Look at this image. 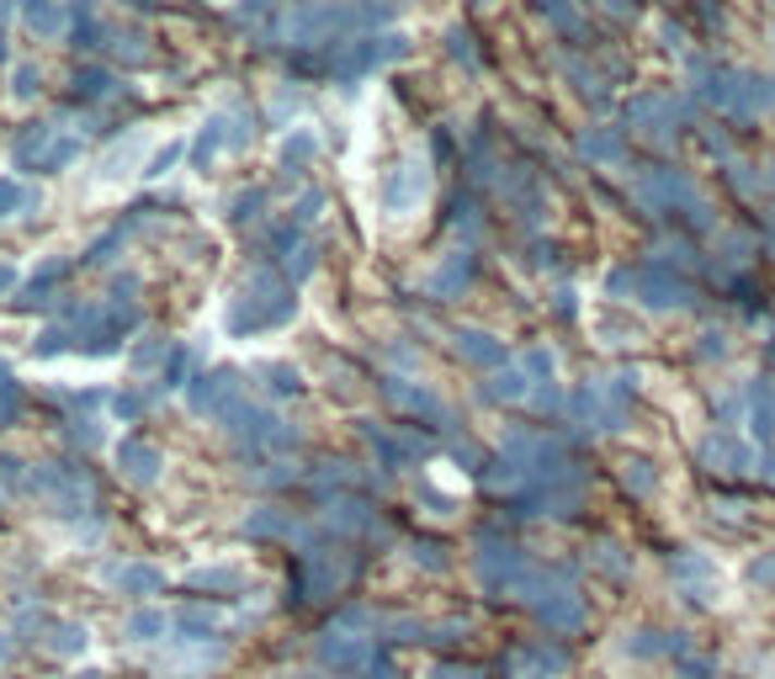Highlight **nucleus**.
Returning <instances> with one entry per match:
<instances>
[{"mask_svg": "<svg viewBox=\"0 0 775 679\" xmlns=\"http://www.w3.org/2000/svg\"><path fill=\"white\" fill-rule=\"evenodd\" d=\"M298 314V298L277 271H255V277L229 298V329L234 335H261V329H282Z\"/></svg>", "mask_w": 775, "mask_h": 679, "instance_id": "nucleus-1", "label": "nucleus"}, {"mask_svg": "<svg viewBox=\"0 0 775 679\" xmlns=\"http://www.w3.org/2000/svg\"><path fill=\"white\" fill-rule=\"evenodd\" d=\"M425 192H431V170H425V160H404L399 170H388L383 186H377V197H383L388 213H414V207L425 202Z\"/></svg>", "mask_w": 775, "mask_h": 679, "instance_id": "nucleus-2", "label": "nucleus"}, {"mask_svg": "<svg viewBox=\"0 0 775 679\" xmlns=\"http://www.w3.org/2000/svg\"><path fill=\"white\" fill-rule=\"evenodd\" d=\"M234 403H245V383L234 372H213V377H192V409L197 414H229Z\"/></svg>", "mask_w": 775, "mask_h": 679, "instance_id": "nucleus-3", "label": "nucleus"}, {"mask_svg": "<svg viewBox=\"0 0 775 679\" xmlns=\"http://www.w3.org/2000/svg\"><path fill=\"white\" fill-rule=\"evenodd\" d=\"M245 118H234V112H213V118L203 122V133L192 138V155H197V165L218 160L223 149H234V144H245Z\"/></svg>", "mask_w": 775, "mask_h": 679, "instance_id": "nucleus-4", "label": "nucleus"}, {"mask_svg": "<svg viewBox=\"0 0 775 679\" xmlns=\"http://www.w3.org/2000/svg\"><path fill=\"white\" fill-rule=\"evenodd\" d=\"M144 160H149V133H133L128 144L107 149L101 165H96V186H118L128 175H144Z\"/></svg>", "mask_w": 775, "mask_h": 679, "instance_id": "nucleus-5", "label": "nucleus"}, {"mask_svg": "<svg viewBox=\"0 0 775 679\" xmlns=\"http://www.w3.org/2000/svg\"><path fill=\"white\" fill-rule=\"evenodd\" d=\"M319 658L340 675H356V669H372V638H351V632H329L319 642Z\"/></svg>", "mask_w": 775, "mask_h": 679, "instance_id": "nucleus-6", "label": "nucleus"}, {"mask_svg": "<svg viewBox=\"0 0 775 679\" xmlns=\"http://www.w3.org/2000/svg\"><path fill=\"white\" fill-rule=\"evenodd\" d=\"M118 468H123L133 483H155V478H160V468H165V457L149 446V440L123 436V440H118Z\"/></svg>", "mask_w": 775, "mask_h": 679, "instance_id": "nucleus-7", "label": "nucleus"}, {"mask_svg": "<svg viewBox=\"0 0 775 679\" xmlns=\"http://www.w3.org/2000/svg\"><path fill=\"white\" fill-rule=\"evenodd\" d=\"M346 579V562L340 558H325V553H308L303 558V595H335V584Z\"/></svg>", "mask_w": 775, "mask_h": 679, "instance_id": "nucleus-8", "label": "nucleus"}, {"mask_svg": "<svg viewBox=\"0 0 775 679\" xmlns=\"http://www.w3.org/2000/svg\"><path fill=\"white\" fill-rule=\"evenodd\" d=\"M383 393H388V399L399 403V409H409V414H425V420H436V425H447V409H441V403L431 399L425 388H409L404 377H388V388H383Z\"/></svg>", "mask_w": 775, "mask_h": 679, "instance_id": "nucleus-9", "label": "nucleus"}, {"mask_svg": "<svg viewBox=\"0 0 775 679\" xmlns=\"http://www.w3.org/2000/svg\"><path fill=\"white\" fill-rule=\"evenodd\" d=\"M22 22H27V33L43 43H53V38H64V27L75 22V11H64V5H27L22 11Z\"/></svg>", "mask_w": 775, "mask_h": 679, "instance_id": "nucleus-10", "label": "nucleus"}, {"mask_svg": "<svg viewBox=\"0 0 775 679\" xmlns=\"http://www.w3.org/2000/svg\"><path fill=\"white\" fill-rule=\"evenodd\" d=\"M457 356L473 361V366H499V361H505V345H499L494 335H484V329H462V335H457Z\"/></svg>", "mask_w": 775, "mask_h": 679, "instance_id": "nucleus-11", "label": "nucleus"}, {"mask_svg": "<svg viewBox=\"0 0 775 679\" xmlns=\"http://www.w3.org/2000/svg\"><path fill=\"white\" fill-rule=\"evenodd\" d=\"M118 590H128V595H160V568H149V562H123V568H112L107 573Z\"/></svg>", "mask_w": 775, "mask_h": 679, "instance_id": "nucleus-12", "label": "nucleus"}, {"mask_svg": "<svg viewBox=\"0 0 775 679\" xmlns=\"http://www.w3.org/2000/svg\"><path fill=\"white\" fill-rule=\"evenodd\" d=\"M165 632H170V616H165L160 605H138L123 621V638H133V642H160Z\"/></svg>", "mask_w": 775, "mask_h": 679, "instance_id": "nucleus-13", "label": "nucleus"}, {"mask_svg": "<svg viewBox=\"0 0 775 679\" xmlns=\"http://www.w3.org/2000/svg\"><path fill=\"white\" fill-rule=\"evenodd\" d=\"M48 632H53L48 647H53L59 658H81L85 647H90V632H85L81 621H48Z\"/></svg>", "mask_w": 775, "mask_h": 679, "instance_id": "nucleus-14", "label": "nucleus"}, {"mask_svg": "<svg viewBox=\"0 0 775 679\" xmlns=\"http://www.w3.org/2000/svg\"><path fill=\"white\" fill-rule=\"evenodd\" d=\"M165 361H170V340H160V335H138V345L128 351L133 372H155V366L165 372Z\"/></svg>", "mask_w": 775, "mask_h": 679, "instance_id": "nucleus-15", "label": "nucleus"}, {"mask_svg": "<svg viewBox=\"0 0 775 679\" xmlns=\"http://www.w3.org/2000/svg\"><path fill=\"white\" fill-rule=\"evenodd\" d=\"M38 202V192L22 181V175H0V218H16V213H27Z\"/></svg>", "mask_w": 775, "mask_h": 679, "instance_id": "nucleus-16", "label": "nucleus"}, {"mask_svg": "<svg viewBox=\"0 0 775 679\" xmlns=\"http://www.w3.org/2000/svg\"><path fill=\"white\" fill-rule=\"evenodd\" d=\"M314 155H319V138H314L308 128H292V133L282 138V165L287 170H303Z\"/></svg>", "mask_w": 775, "mask_h": 679, "instance_id": "nucleus-17", "label": "nucleus"}, {"mask_svg": "<svg viewBox=\"0 0 775 679\" xmlns=\"http://www.w3.org/2000/svg\"><path fill=\"white\" fill-rule=\"evenodd\" d=\"M170 627H181L192 642H207V632H218V616H213V610H203V605H186L181 616H170Z\"/></svg>", "mask_w": 775, "mask_h": 679, "instance_id": "nucleus-18", "label": "nucleus"}, {"mask_svg": "<svg viewBox=\"0 0 775 679\" xmlns=\"http://www.w3.org/2000/svg\"><path fill=\"white\" fill-rule=\"evenodd\" d=\"M240 579H245V568H240V562H213V568H197V573H192V584H197V590H234Z\"/></svg>", "mask_w": 775, "mask_h": 679, "instance_id": "nucleus-19", "label": "nucleus"}, {"mask_svg": "<svg viewBox=\"0 0 775 679\" xmlns=\"http://www.w3.org/2000/svg\"><path fill=\"white\" fill-rule=\"evenodd\" d=\"M329 525H340V531H367L372 510L362 499H335V505H329Z\"/></svg>", "mask_w": 775, "mask_h": 679, "instance_id": "nucleus-20", "label": "nucleus"}, {"mask_svg": "<svg viewBox=\"0 0 775 679\" xmlns=\"http://www.w3.org/2000/svg\"><path fill=\"white\" fill-rule=\"evenodd\" d=\"M245 531H250V536H287V542L298 536V525H292L282 510H255V516L245 520Z\"/></svg>", "mask_w": 775, "mask_h": 679, "instance_id": "nucleus-21", "label": "nucleus"}, {"mask_svg": "<svg viewBox=\"0 0 775 679\" xmlns=\"http://www.w3.org/2000/svg\"><path fill=\"white\" fill-rule=\"evenodd\" d=\"M112 90H118V81H112L107 70H75V96L101 101V96H112Z\"/></svg>", "mask_w": 775, "mask_h": 679, "instance_id": "nucleus-22", "label": "nucleus"}, {"mask_svg": "<svg viewBox=\"0 0 775 679\" xmlns=\"http://www.w3.org/2000/svg\"><path fill=\"white\" fill-rule=\"evenodd\" d=\"M468 271H473V260H468V255L457 250L447 266H441V271L431 277V292H451V287H462V281H468Z\"/></svg>", "mask_w": 775, "mask_h": 679, "instance_id": "nucleus-23", "label": "nucleus"}, {"mask_svg": "<svg viewBox=\"0 0 775 679\" xmlns=\"http://www.w3.org/2000/svg\"><path fill=\"white\" fill-rule=\"evenodd\" d=\"M186 155V138H170V144H160V149H149V160H144V175L155 181V175H165L170 165Z\"/></svg>", "mask_w": 775, "mask_h": 679, "instance_id": "nucleus-24", "label": "nucleus"}, {"mask_svg": "<svg viewBox=\"0 0 775 679\" xmlns=\"http://www.w3.org/2000/svg\"><path fill=\"white\" fill-rule=\"evenodd\" d=\"M489 393L494 399H521V393H526V377H521V372H499L489 383Z\"/></svg>", "mask_w": 775, "mask_h": 679, "instance_id": "nucleus-25", "label": "nucleus"}, {"mask_svg": "<svg viewBox=\"0 0 775 679\" xmlns=\"http://www.w3.org/2000/svg\"><path fill=\"white\" fill-rule=\"evenodd\" d=\"M16 409H22L16 383H5V377H0V425H11V420H16Z\"/></svg>", "mask_w": 775, "mask_h": 679, "instance_id": "nucleus-26", "label": "nucleus"}, {"mask_svg": "<svg viewBox=\"0 0 775 679\" xmlns=\"http://www.w3.org/2000/svg\"><path fill=\"white\" fill-rule=\"evenodd\" d=\"M112 414H118V420H138V414H144V393H118V399H112Z\"/></svg>", "mask_w": 775, "mask_h": 679, "instance_id": "nucleus-27", "label": "nucleus"}, {"mask_svg": "<svg viewBox=\"0 0 775 679\" xmlns=\"http://www.w3.org/2000/svg\"><path fill=\"white\" fill-rule=\"evenodd\" d=\"M266 377H271V388H277V393H298V388H303V383H298V372H287V366H271Z\"/></svg>", "mask_w": 775, "mask_h": 679, "instance_id": "nucleus-28", "label": "nucleus"}, {"mask_svg": "<svg viewBox=\"0 0 775 679\" xmlns=\"http://www.w3.org/2000/svg\"><path fill=\"white\" fill-rule=\"evenodd\" d=\"M33 90H38V70H33V64H22V70H16V96L27 101Z\"/></svg>", "mask_w": 775, "mask_h": 679, "instance_id": "nucleus-29", "label": "nucleus"}, {"mask_svg": "<svg viewBox=\"0 0 775 679\" xmlns=\"http://www.w3.org/2000/svg\"><path fill=\"white\" fill-rule=\"evenodd\" d=\"M16 287H22V271H16V266H0V298H11Z\"/></svg>", "mask_w": 775, "mask_h": 679, "instance_id": "nucleus-30", "label": "nucleus"}, {"mask_svg": "<svg viewBox=\"0 0 775 679\" xmlns=\"http://www.w3.org/2000/svg\"><path fill=\"white\" fill-rule=\"evenodd\" d=\"M367 675H372V679H404L399 669H393V664H377V658H372V669H367Z\"/></svg>", "mask_w": 775, "mask_h": 679, "instance_id": "nucleus-31", "label": "nucleus"}, {"mask_svg": "<svg viewBox=\"0 0 775 679\" xmlns=\"http://www.w3.org/2000/svg\"><path fill=\"white\" fill-rule=\"evenodd\" d=\"M436 679H479V675H473V669H441Z\"/></svg>", "mask_w": 775, "mask_h": 679, "instance_id": "nucleus-32", "label": "nucleus"}]
</instances>
